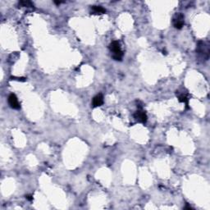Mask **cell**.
I'll list each match as a JSON object with an SVG mask.
<instances>
[{
    "mask_svg": "<svg viewBox=\"0 0 210 210\" xmlns=\"http://www.w3.org/2000/svg\"><path fill=\"white\" fill-rule=\"evenodd\" d=\"M109 49L112 53V58L115 61H122L123 52L121 49V46L118 41H113L109 45Z\"/></svg>",
    "mask_w": 210,
    "mask_h": 210,
    "instance_id": "obj_1",
    "label": "cell"
},
{
    "mask_svg": "<svg viewBox=\"0 0 210 210\" xmlns=\"http://www.w3.org/2000/svg\"><path fill=\"white\" fill-rule=\"evenodd\" d=\"M196 52L199 57L201 58H204V60H208L209 57V46L206 45L204 42H199L197 48H196Z\"/></svg>",
    "mask_w": 210,
    "mask_h": 210,
    "instance_id": "obj_2",
    "label": "cell"
},
{
    "mask_svg": "<svg viewBox=\"0 0 210 210\" xmlns=\"http://www.w3.org/2000/svg\"><path fill=\"white\" fill-rule=\"evenodd\" d=\"M172 24L176 29H181L185 24L184 16L181 13H177L172 19Z\"/></svg>",
    "mask_w": 210,
    "mask_h": 210,
    "instance_id": "obj_3",
    "label": "cell"
},
{
    "mask_svg": "<svg viewBox=\"0 0 210 210\" xmlns=\"http://www.w3.org/2000/svg\"><path fill=\"white\" fill-rule=\"evenodd\" d=\"M134 117L136 118V120L137 122H139L140 123H143V124H145L147 120H148V117H147V114L146 113L142 110L141 108H140L136 112V113L134 114Z\"/></svg>",
    "mask_w": 210,
    "mask_h": 210,
    "instance_id": "obj_4",
    "label": "cell"
},
{
    "mask_svg": "<svg viewBox=\"0 0 210 210\" xmlns=\"http://www.w3.org/2000/svg\"><path fill=\"white\" fill-rule=\"evenodd\" d=\"M8 104H9L10 107L13 109H20L21 108L20 103L18 102L17 98L14 94H11L8 96Z\"/></svg>",
    "mask_w": 210,
    "mask_h": 210,
    "instance_id": "obj_5",
    "label": "cell"
},
{
    "mask_svg": "<svg viewBox=\"0 0 210 210\" xmlns=\"http://www.w3.org/2000/svg\"><path fill=\"white\" fill-rule=\"evenodd\" d=\"M103 104H104V96L102 94H99L96 96H94L92 101V105L94 108L100 107Z\"/></svg>",
    "mask_w": 210,
    "mask_h": 210,
    "instance_id": "obj_6",
    "label": "cell"
},
{
    "mask_svg": "<svg viewBox=\"0 0 210 210\" xmlns=\"http://www.w3.org/2000/svg\"><path fill=\"white\" fill-rule=\"evenodd\" d=\"M91 12L93 14H104L106 13V10L101 6H93L91 7Z\"/></svg>",
    "mask_w": 210,
    "mask_h": 210,
    "instance_id": "obj_7",
    "label": "cell"
},
{
    "mask_svg": "<svg viewBox=\"0 0 210 210\" xmlns=\"http://www.w3.org/2000/svg\"><path fill=\"white\" fill-rule=\"evenodd\" d=\"M178 100H179V102H181V103H183V104H186V108H189L188 107V105H189V99H188L187 95L185 94H180L179 96H178Z\"/></svg>",
    "mask_w": 210,
    "mask_h": 210,
    "instance_id": "obj_8",
    "label": "cell"
},
{
    "mask_svg": "<svg viewBox=\"0 0 210 210\" xmlns=\"http://www.w3.org/2000/svg\"><path fill=\"white\" fill-rule=\"evenodd\" d=\"M19 6L22 7H33L34 4H33L32 2L30 1H20L19 2Z\"/></svg>",
    "mask_w": 210,
    "mask_h": 210,
    "instance_id": "obj_9",
    "label": "cell"
},
{
    "mask_svg": "<svg viewBox=\"0 0 210 210\" xmlns=\"http://www.w3.org/2000/svg\"><path fill=\"white\" fill-rule=\"evenodd\" d=\"M12 80H16L18 81H26V78L24 77H11Z\"/></svg>",
    "mask_w": 210,
    "mask_h": 210,
    "instance_id": "obj_10",
    "label": "cell"
},
{
    "mask_svg": "<svg viewBox=\"0 0 210 210\" xmlns=\"http://www.w3.org/2000/svg\"><path fill=\"white\" fill-rule=\"evenodd\" d=\"M26 198L27 199V200H30V201L33 200V197L31 196V195H26Z\"/></svg>",
    "mask_w": 210,
    "mask_h": 210,
    "instance_id": "obj_11",
    "label": "cell"
},
{
    "mask_svg": "<svg viewBox=\"0 0 210 210\" xmlns=\"http://www.w3.org/2000/svg\"><path fill=\"white\" fill-rule=\"evenodd\" d=\"M63 2H61V1H54V3L55 4H57V5H59V4H61V3H62Z\"/></svg>",
    "mask_w": 210,
    "mask_h": 210,
    "instance_id": "obj_12",
    "label": "cell"
}]
</instances>
